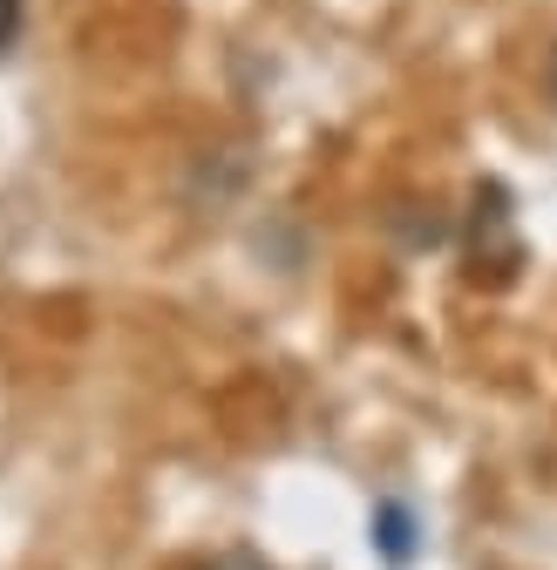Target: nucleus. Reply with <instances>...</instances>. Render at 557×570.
<instances>
[{
	"instance_id": "obj_1",
	"label": "nucleus",
	"mask_w": 557,
	"mask_h": 570,
	"mask_svg": "<svg viewBox=\"0 0 557 570\" xmlns=\"http://www.w3.org/2000/svg\"><path fill=\"white\" fill-rule=\"evenodd\" d=\"M374 543H381L388 563H401V557L414 550V517H408L401 503H381V510H374Z\"/></svg>"
},
{
	"instance_id": "obj_2",
	"label": "nucleus",
	"mask_w": 557,
	"mask_h": 570,
	"mask_svg": "<svg viewBox=\"0 0 557 570\" xmlns=\"http://www.w3.org/2000/svg\"><path fill=\"white\" fill-rule=\"evenodd\" d=\"M197 570H272L258 550H218V557H204Z\"/></svg>"
},
{
	"instance_id": "obj_3",
	"label": "nucleus",
	"mask_w": 557,
	"mask_h": 570,
	"mask_svg": "<svg viewBox=\"0 0 557 570\" xmlns=\"http://www.w3.org/2000/svg\"><path fill=\"white\" fill-rule=\"evenodd\" d=\"M21 41V0H0V55Z\"/></svg>"
},
{
	"instance_id": "obj_4",
	"label": "nucleus",
	"mask_w": 557,
	"mask_h": 570,
	"mask_svg": "<svg viewBox=\"0 0 557 570\" xmlns=\"http://www.w3.org/2000/svg\"><path fill=\"white\" fill-rule=\"evenodd\" d=\"M550 102H557V48H550Z\"/></svg>"
}]
</instances>
